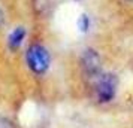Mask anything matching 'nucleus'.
I'll return each instance as SVG.
<instances>
[{
	"label": "nucleus",
	"mask_w": 133,
	"mask_h": 128,
	"mask_svg": "<svg viewBox=\"0 0 133 128\" xmlns=\"http://www.w3.org/2000/svg\"><path fill=\"white\" fill-rule=\"evenodd\" d=\"M23 61L29 98L46 100L48 84L55 67V55L42 18L33 19L29 24Z\"/></svg>",
	"instance_id": "1"
},
{
	"label": "nucleus",
	"mask_w": 133,
	"mask_h": 128,
	"mask_svg": "<svg viewBox=\"0 0 133 128\" xmlns=\"http://www.w3.org/2000/svg\"><path fill=\"white\" fill-rule=\"evenodd\" d=\"M76 70L87 88L103 70V58L94 46H85L76 57Z\"/></svg>",
	"instance_id": "2"
},
{
	"label": "nucleus",
	"mask_w": 133,
	"mask_h": 128,
	"mask_svg": "<svg viewBox=\"0 0 133 128\" xmlns=\"http://www.w3.org/2000/svg\"><path fill=\"white\" fill-rule=\"evenodd\" d=\"M91 97L99 104H108L117 95L118 91V76L112 72H102L88 86Z\"/></svg>",
	"instance_id": "3"
},
{
	"label": "nucleus",
	"mask_w": 133,
	"mask_h": 128,
	"mask_svg": "<svg viewBox=\"0 0 133 128\" xmlns=\"http://www.w3.org/2000/svg\"><path fill=\"white\" fill-rule=\"evenodd\" d=\"M0 128H24L11 112H0Z\"/></svg>",
	"instance_id": "4"
},
{
	"label": "nucleus",
	"mask_w": 133,
	"mask_h": 128,
	"mask_svg": "<svg viewBox=\"0 0 133 128\" xmlns=\"http://www.w3.org/2000/svg\"><path fill=\"white\" fill-rule=\"evenodd\" d=\"M126 2H133V0H126Z\"/></svg>",
	"instance_id": "5"
}]
</instances>
